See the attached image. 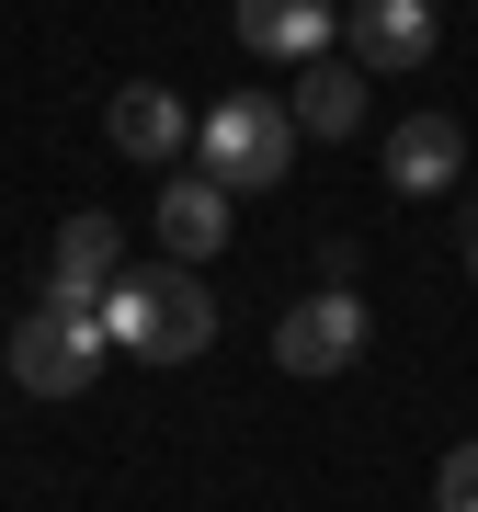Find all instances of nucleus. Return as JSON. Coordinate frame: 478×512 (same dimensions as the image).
<instances>
[{
    "instance_id": "obj_11",
    "label": "nucleus",
    "mask_w": 478,
    "mask_h": 512,
    "mask_svg": "<svg viewBox=\"0 0 478 512\" xmlns=\"http://www.w3.org/2000/svg\"><path fill=\"white\" fill-rule=\"evenodd\" d=\"M285 114H296V137H353V126H365V69H342V57H308Z\"/></svg>"
},
{
    "instance_id": "obj_9",
    "label": "nucleus",
    "mask_w": 478,
    "mask_h": 512,
    "mask_svg": "<svg viewBox=\"0 0 478 512\" xmlns=\"http://www.w3.org/2000/svg\"><path fill=\"white\" fill-rule=\"evenodd\" d=\"M239 46L308 69V57H331V0H239Z\"/></svg>"
},
{
    "instance_id": "obj_13",
    "label": "nucleus",
    "mask_w": 478,
    "mask_h": 512,
    "mask_svg": "<svg viewBox=\"0 0 478 512\" xmlns=\"http://www.w3.org/2000/svg\"><path fill=\"white\" fill-rule=\"evenodd\" d=\"M467 262H478V228H467Z\"/></svg>"
},
{
    "instance_id": "obj_8",
    "label": "nucleus",
    "mask_w": 478,
    "mask_h": 512,
    "mask_svg": "<svg viewBox=\"0 0 478 512\" xmlns=\"http://www.w3.org/2000/svg\"><path fill=\"white\" fill-rule=\"evenodd\" d=\"M103 137H114V148H126V160H148V171H160V160H171V148H183V137H194V114H183V103H171V92H160V80H126V92H114V103H103Z\"/></svg>"
},
{
    "instance_id": "obj_5",
    "label": "nucleus",
    "mask_w": 478,
    "mask_h": 512,
    "mask_svg": "<svg viewBox=\"0 0 478 512\" xmlns=\"http://www.w3.org/2000/svg\"><path fill=\"white\" fill-rule=\"evenodd\" d=\"M342 35H353V69L365 80H399V69H422L444 46V23H433V0H353Z\"/></svg>"
},
{
    "instance_id": "obj_2",
    "label": "nucleus",
    "mask_w": 478,
    "mask_h": 512,
    "mask_svg": "<svg viewBox=\"0 0 478 512\" xmlns=\"http://www.w3.org/2000/svg\"><path fill=\"white\" fill-rule=\"evenodd\" d=\"M103 353H114L103 308H35L12 342H0V376H12L23 399H80V387L103 376Z\"/></svg>"
},
{
    "instance_id": "obj_3",
    "label": "nucleus",
    "mask_w": 478,
    "mask_h": 512,
    "mask_svg": "<svg viewBox=\"0 0 478 512\" xmlns=\"http://www.w3.org/2000/svg\"><path fill=\"white\" fill-rule=\"evenodd\" d=\"M194 148H205V171H217L228 194H262V183L296 171V114L262 103V92H228V103L194 114Z\"/></svg>"
},
{
    "instance_id": "obj_1",
    "label": "nucleus",
    "mask_w": 478,
    "mask_h": 512,
    "mask_svg": "<svg viewBox=\"0 0 478 512\" xmlns=\"http://www.w3.org/2000/svg\"><path fill=\"white\" fill-rule=\"evenodd\" d=\"M103 330H114V353L194 365V353L217 342V296H205L194 262H126V274L103 285Z\"/></svg>"
},
{
    "instance_id": "obj_6",
    "label": "nucleus",
    "mask_w": 478,
    "mask_h": 512,
    "mask_svg": "<svg viewBox=\"0 0 478 512\" xmlns=\"http://www.w3.org/2000/svg\"><path fill=\"white\" fill-rule=\"evenodd\" d=\"M126 274V228L103 217V205H80L69 228H57V262H46V308H103V285Z\"/></svg>"
},
{
    "instance_id": "obj_7",
    "label": "nucleus",
    "mask_w": 478,
    "mask_h": 512,
    "mask_svg": "<svg viewBox=\"0 0 478 512\" xmlns=\"http://www.w3.org/2000/svg\"><path fill=\"white\" fill-rule=\"evenodd\" d=\"M160 251L171 262H217L228 251V183L217 171H171L160 183Z\"/></svg>"
},
{
    "instance_id": "obj_12",
    "label": "nucleus",
    "mask_w": 478,
    "mask_h": 512,
    "mask_svg": "<svg viewBox=\"0 0 478 512\" xmlns=\"http://www.w3.org/2000/svg\"><path fill=\"white\" fill-rule=\"evenodd\" d=\"M433 512H478V444H456V456L433 467Z\"/></svg>"
},
{
    "instance_id": "obj_4",
    "label": "nucleus",
    "mask_w": 478,
    "mask_h": 512,
    "mask_svg": "<svg viewBox=\"0 0 478 512\" xmlns=\"http://www.w3.org/2000/svg\"><path fill=\"white\" fill-rule=\"evenodd\" d=\"M353 353H365V296L353 285H319V296H296L274 319V365L285 376H342Z\"/></svg>"
},
{
    "instance_id": "obj_10",
    "label": "nucleus",
    "mask_w": 478,
    "mask_h": 512,
    "mask_svg": "<svg viewBox=\"0 0 478 512\" xmlns=\"http://www.w3.org/2000/svg\"><path fill=\"white\" fill-rule=\"evenodd\" d=\"M456 171H467V137H456V114H410V126L387 137V183H399L410 205H422V194H444Z\"/></svg>"
}]
</instances>
